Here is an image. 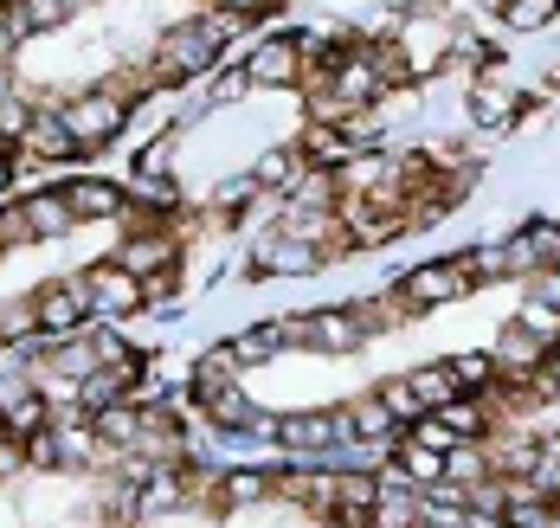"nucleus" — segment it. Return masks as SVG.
I'll return each mask as SVG.
<instances>
[{
  "instance_id": "6",
  "label": "nucleus",
  "mask_w": 560,
  "mask_h": 528,
  "mask_svg": "<svg viewBox=\"0 0 560 528\" xmlns=\"http://www.w3.org/2000/svg\"><path fill=\"white\" fill-rule=\"evenodd\" d=\"M361 336H368L361 309H316V316H310V349L348 354V349H361Z\"/></svg>"
},
{
  "instance_id": "25",
  "label": "nucleus",
  "mask_w": 560,
  "mask_h": 528,
  "mask_svg": "<svg viewBox=\"0 0 560 528\" xmlns=\"http://www.w3.org/2000/svg\"><path fill=\"white\" fill-rule=\"evenodd\" d=\"M445 367H451V380H457V394H483L497 361H490V354H457V361H445Z\"/></svg>"
},
{
  "instance_id": "23",
  "label": "nucleus",
  "mask_w": 560,
  "mask_h": 528,
  "mask_svg": "<svg viewBox=\"0 0 560 528\" xmlns=\"http://www.w3.org/2000/svg\"><path fill=\"white\" fill-rule=\"evenodd\" d=\"M278 349H290V342H283V322H265V329H245V336L232 342V354H238V361H271Z\"/></svg>"
},
{
  "instance_id": "42",
  "label": "nucleus",
  "mask_w": 560,
  "mask_h": 528,
  "mask_svg": "<svg viewBox=\"0 0 560 528\" xmlns=\"http://www.w3.org/2000/svg\"><path fill=\"white\" fill-rule=\"evenodd\" d=\"M26 394H33V387H26L20 374H0V412H13L20 400H26Z\"/></svg>"
},
{
  "instance_id": "35",
  "label": "nucleus",
  "mask_w": 560,
  "mask_h": 528,
  "mask_svg": "<svg viewBox=\"0 0 560 528\" xmlns=\"http://www.w3.org/2000/svg\"><path fill=\"white\" fill-rule=\"evenodd\" d=\"M26 465H33V470L58 465V432H46V425H39V432H26Z\"/></svg>"
},
{
  "instance_id": "37",
  "label": "nucleus",
  "mask_w": 560,
  "mask_h": 528,
  "mask_svg": "<svg viewBox=\"0 0 560 528\" xmlns=\"http://www.w3.org/2000/svg\"><path fill=\"white\" fill-rule=\"evenodd\" d=\"M26 104H20V97H0V142H20V136H26Z\"/></svg>"
},
{
  "instance_id": "15",
  "label": "nucleus",
  "mask_w": 560,
  "mask_h": 528,
  "mask_svg": "<svg viewBox=\"0 0 560 528\" xmlns=\"http://www.w3.org/2000/svg\"><path fill=\"white\" fill-rule=\"evenodd\" d=\"M116 265H122L129 278H155V271H168V238H129V245L116 251Z\"/></svg>"
},
{
  "instance_id": "4",
  "label": "nucleus",
  "mask_w": 560,
  "mask_h": 528,
  "mask_svg": "<svg viewBox=\"0 0 560 528\" xmlns=\"http://www.w3.org/2000/svg\"><path fill=\"white\" fill-rule=\"evenodd\" d=\"M84 316H91V291H84V278H71V284H46V291H39V329H46V336H71Z\"/></svg>"
},
{
  "instance_id": "39",
  "label": "nucleus",
  "mask_w": 560,
  "mask_h": 528,
  "mask_svg": "<svg viewBox=\"0 0 560 528\" xmlns=\"http://www.w3.org/2000/svg\"><path fill=\"white\" fill-rule=\"evenodd\" d=\"M265 490H271V483H265L258 470H238V477H225V496H232V503H258Z\"/></svg>"
},
{
  "instance_id": "22",
  "label": "nucleus",
  "mask_w": 560,
  "mask_h": 528,
  "mask_svg": "<svg viewBox=\"0 0 560 528\" xmlns=\"http://www.w3.org/2000/svg\"><path fill=\"white\" fill-rule=\"evenodd\" d=\"M7 13H13V26H20V33H39V26H58L71 7H65V0H13Z\"/></svg>"
},
{
  "instance_id": "13",
  "label": "nucleus",
  "mask_w": 560,
  "mask_h": 528,
  "mask_svg": "<svg viewBox=\"0 0 560 528\" xmlns=\"http://www.w3.org/2000/svg\"><path fill=\"white\" fill-rule=\"evenodd\" d=\"M399 477L412 483V490H432L439 477H445V451H432V445H399Z\"/></svg>"
},
{
  "instance_id": "3",
  "label": "nucleus",
  "mask_w": 560,
  "mask_h": 528,
  "mask_svg": "<svg viewBox=\"0 0 560 528\" xmlns=\"http://www.w3.org/2000/svg\"><path fill=\"white\" fill-rule=\"evenodd\" d=\"M213 52H220V39L194 20V26H174L168 39H162V71H155V84H174V78H187V71H200V64H213Z\"/></svg>"
},
{
  "instance_id": "31",
  "label": "nucleus",
  "mask_w": 560,
  "mask_h": 528,
  "mask_svg": "<svg viewBox=\"0 0 560 528\" xmlns=\"http://www.w3.org/2000/svg\"><path fill=\"white\" fill-rule=\"evenodd\" d=\"M522 245H528V258H535V265H560V226H548V220H541V226H528Z\"/></svg>"
},
{
  "instance_id": "11",
  "label": "nucleus",
  "mask_w": 560,
  "mask_h": 528,
  "mask_svg": "<svg viewBox=\"0 0 560 528\" xmlns=\"http://www.w3.org/2000/svg\"><path fill=\"white\" fill-rule=\"evenodd\" d=\"M26 226H33V238L71 233V226H78V213H71V200H65V193H33V200H26Z\"/></svg>"
},
{
  "instance_id": "32",
  "label": "nucleus",
  "mask_w": 560,
  "mask_h": 528,
  "mask_svg": "<svg viewBox=\"0 0 560 528\" xmlns=\"http://www.w3.org/2000/svg\"><path fill=\"white\" fill-rule=\"evenodd\" d=\"M252 175H258V187H283V180L296 175V149H271V155H265Z\"/></svg>"
},
{
  "instance_id": "1",
  "label": "nucleus",
  "mask_w": 560,
  "mask_h": 528,
  "mask_svg": "<svg viewBox=\"0 0 560 528\" xmlns=\"http://www.w3.org/2000/svg\"><path fill=\"white\" fill-rule=\"evenodd\" d=\"M457 291H470V278H464V258H439V265H419L412 278H399V303H412V309H439L451 303Z\"/></svg>"
},
{
  "instance_id": "44",
  "label": "nucleus",
  "mask_w": 560,
  "mask_h": 528,
  "mask_svg": "<svg viewBox=\"0 0 560 528\" xmlns=\"http://www.w3.org/2000/svg\"><path fill=\"white\" fill-rule=\"evenodd\" d=\"M225 7H258V0H225Z\"/></svg>"
},
{
  "instance_id": "40",
  "label": "nucleus",
  "mask_w": 560,
  "mask_h": 528,
  "mask_svg": "<svg viewBox=\"0 0 560 528\" xmlns=\"http://www.w3.org/2000/svg\"><path fill=\"white\" fill-rule=\"evenodd\" d=\"M245 91H252V71H225L220 84H213V104H238Z\"/></svg>"
},
{
  "instance_id": "41",
  "label": "nucleus",
  "mask_w": 560,
  "mask_h": 528,
  "mask_svg": "<svg viewBox=\"0 0 560 528\" xmlns=\"http://www.w3.org/2000/svg\"><path fill=\"white\" fill-rule=\"evenodd\" d=\"M252 193H258V175H245V180H225V187H220V207H245Z\"/></svg>"
},
{
  "instance_id": "30",
  "label": "nucleus",
  "mask_w": 560,
  "mask_h": 528,
  "mask_svg": "<svg viewBox=\"0 0 560 528\" xmlns=\"http://www.w3.org/2000/svg\"><path fill=\"white\" fill-rule=\"evenodd\" d=\"M374 400H381V407H387L393 419H425V412H419V394H412V380H387V387H381Z\"/></svg>"
},
{
  "instance_id": "18",
  "label": "nucleus",
  "mask_w": 560,
  "mask_h": 528,
  "mask_svg": "<svg viewBox=\"0 0 560 528\" xmlns=\"http://www.w3.org/2000/svg\"><path fill=\"white\" fill-rule=\"evenodd\" d=\"M541 354H548V342H535V336H528V329H515V322H509V329H503V342H497V361H503L509 374L535 367Z\"/></svg>"
},
{
  "instance_id": "24",
  "label": "nucleus",
  "mask_w": 560,
  "mask_h": 528,
  "mask_svg": "<svg viewBox=\"0 0 560 528\" xmlns=\"http://www.w3.org/2000/svg\"><path fill=\"white\" fill-rule=\"evenodd\" d=\"M470 117L483 122V129H503L509 122V91L503 84H477V91H470Z\"/></svg>"
},
{
  "instance_id": "26",
  "label": "nucleus",
  "mask_w": 560,
  "mask_h": 528,
  "mask_svg": "<svg viewBox=\"0 0 560 528\" xmlns=\"http://www.w3.org/2000/svg\"><path fill=\"white\" fill-rule=\"evenodd\" d=\"M33 329H39V303H26V296H20V303H7V309H0V342H26Z\"/></svg>"
},
{
  "instance_id": "29",
  "label": "nucleus",
  "mask_w": 560,
  "mask_h": 528,
  "mask_svg": "<svg viewBox=\"0 0 560 528\" xmlns=\"http://www.w3.org/2000/svg\"><path fill=\"white\" fill-rule=\"evenodd\" d=\"M560 0H509L503 13H509V26L515 33H535V26H548V13H555Z\"/></svg>"
},
{
  "instance_id": "43",
  "label": "nucleus",
  "mask_w": 560,
  "mask_h": 528,
  "mask_svg": "<svg viewBox=\"0 0 560 528\" xmlns=\"http://www.w3.org/2000/svg\"><path fill=\"white\" fill-rule=\"evenodd\" d=\"M7 187H13V168H7V162H0V193H7Z\"/></svg>"
},
{
  "instance_id": "21",
  "label": "nucleus",
  "mask_w": 560,
  "mask_h": 528,
  "mask_svg": "<svg viewBox=\"0 0 560 528\" xmlns=\"http://www.w3.org/2000/svg\"><path fill=\"white\" fill-rule=\"evenodd\" d=\"M348 432L368 438V445H381V438H393V412L381 407V400H361V407L348 412Z\"/></svg>"
},
{
  "instance_id": "36",
  "label": "nucleus",
  "mask_w": 560,
  "mask_h": 528,
  "mask_svg": "<svg viewBox=\"0 0 560 528\" xmlns=\"http://www.w3.org/2000/svg\"><path fill=\"white\" fill-rule=\"evenodd\" d=\"M470 265H477V278H509V271H515V258H509V245H483V251H477Z\"/></svg>"
},
{
  "instance_id": "28",
  "label": "nucleus",
  "mask_w": 560,
  "mask_h": 528,
  "mask_svg": "<svg viewBox=\"0 0 560 528\" xmlns=\"http://www.w3.org/2000/svg\"><path fill=\"white\" fill-rule=\"evenodd\" d=\"M445 419H451V432H457V438H483V432H490V419H483L477 400H451Z\"/></svg>"
},
{
  "instance_id": "16",
  "label": "nucleus",
  "mask_w": 560,
  "mask_h": 528,
  "mask_svg": "<svg viewBox=\"0 0 560 528\" xmlns=\"http://www.w3.org/2000/svg\"><path fill=\"white\" fill-rule=\"evenodd\" d=\"M412 380V394H419V412H445L457 400V380H451V367H419V374H406Z\"/></svg>"
},
{
  "instance_id": "8",
  "label": "nucleus",
  "mask_w": 560,
  "mask_h": 528,
  "mask_svg": "<svg viewBox=\"0 0 560 528\" xmlns=\"http://www.w3.org/2000/svg\"><path fill=\"white\" fill-rule=\"evenodd\" d=\"M258 258H265V265H271V271H278V278H303V271H323V251H316V245H303V238H265V245H258Z\"/></svg>"
},
{
  "instance_id": "20",
  "label": "nucleus",
  "mask_w": 560,
  "mask_h": 528,
  "mask_svg": "<svg viewBox=\"0 0 560 528\" xmlns=\"http://www.w3.org/2000/svg\"><path fill=\"white\" fill-rule=\"evenodd\" d=\"M232 367H238V354H232V349L200 354V367H194V387H200V400H207V394H220V387H232Z\"/></svg>"
},
{
  "instance_id": "9",
  "label": "nucleus",
  "mask_w": 560,
  "mask_h": 528,
  "mask_svg": "<svg viewBox=\"0 0 560 528\" xmlns=\"http://www.w3.org/2000/svg\"><path fill=\"white\" fill-rule=\"evenodd\" d=\"M296 39H271V46H258V59L245 64L252 71V84H296Z\"/></svg>"
},
{
  "instance_id": "19",
  "label": "nucleus",
  "mask_w": 560,
  "mask_h": 528,
  "mask_svg": "<svg viewBox=\"0 0 560 528\" xmlns=\"http://www.w3.org/2000/svg\"><path fill=\"white\" fill-rule=\"evenodd\" d=\"M20 142H33L39 155H71V149H78V142H71V129H65V117H52V110L26 122V136H20Z\"/></svg>"
},
{
  "instance_id": "7",
  "label": "nucleus",
  "mask_w": 560,
  "mask_h": 528,
  "mask_svg": "<svg viewBox=\"0 0 560 528\" xmlns=\"http://www.w3.org/2000/svg\"><path fill=\"white\" fill-rule=\"evenodd\" d=\"M136 367H142V361H116V367H91V374L78 380V400H84L91 412L116 407V400L129 394V380H136Z\"/></svg>"
},
{
  "instance_id": "38",
  "label": "nucleus",
  "mask_w": 560,
  "mask_h": 528,
  "mask_svg": "<svg viewBox=\"0 0 560 528\" xmlns=\"http://www.w3.org/2000/svg\"><path fill=\"white\" fill-rule=\"evenodd\" d=\"M97 451V438L84 432V425H71V432H58V458H71V465H84Z\"/></svg>"
},
{
  "instance_id": "27",
  "label": "nucleus",
  "mask_w": 560,
  "mask_h": 528,
  "mask_svg": "<svg viewBox=\"0 0 560 528\" xmlns=\"http://www.w3.org/2000/svg\"><path fill=\"white\" fill-rule=\"evenodd\" d=\"M97 432H104L110 445H136V432H142V419H136V412H129L122 400H116V407H104V412H97Z\"/></svg>"
},
{
  "instance_id": "33",
  "label": "nucleus",
  "mask_w": 560,
  "mask_h": 528,
  "mask_svg": "<svg viewBox=\"0 0 560 528\" xmlns=\"http://www.w3.org/2000/svg\"><path fill=\"white\" fill-rule=\"evenodd\" d=\"M412 445H432V451H451V445H464V438L451 432V419H412Z\"/></svg>"
},
{
  "instance_id": "12",
  "label": "nucleus",
  "mask_w": 560,
  "mask_h": 528,
  "mask_svg": "<svg viewBox=\"0 0 560 528\" xmlns=\"http://www.w3.org/2000/svg\"><path fill=\"white\" fill-rule=\"evenodd\" d=\"M207 412H213V432H245V425H258L265 412L252 407L238 387H220V394H207Z\"/></svg>"
},
{
  "instance_id": "14",
  "label": "nucleus",
  "mask_w": 560,
  "mask_h": 528,
  "mask_svg": "<svg viewBox=\"0 0 560 528\" xmlns=\"http://www.w3.org/2000/svg\"><path fill=\"white\" fill-rule=\"evenodd\" d=\"M381 71H374V59H341L336 64V91L348 97V104H368V97H381Z\"/></svg>"
},
{
  "instance_id": "5",
  "label": "nucleus",
  "mask_w": 560,
  "mask_h": 528,
  "mask_svg": "<svg viewBox=\"0 0 560 528\" xmlns=\"http://www.w3.org/2000/svg\"><path fill=\"white\" fill-rule=\"evenodd\" d=\"M84 291H91V309H97V316H129V309L142 303V278H129L122 265H110V271H91Z\"/></svg>"
},
{
  "instance_id": "34",
  "label": "nucleus",
  "mask_w": 560,
  "mask_h": 528,
  "mask_svg": "<svg viewBox=\"0 0 560 528\" xmlns=\"http://www.w3.org/2000/svg\"><path fill=\"white\" fill-rule=\"evenodd\" d=\"M39 425H46V407H39V394H26L20 407L7 412V432H20V438H26V432H39Z\"/></svg>"
},
{
  "instance_id": "2",
  "label": "nucleus",
  "mask_w": 560,
  "mask_h": 528,
  "mask_svg": "<svg viewBox=\"0 0 560 528\" xmlns=\"http://www.w3.org/2000/svg\"><path fill=\"white\" fill-rule=\"evenodd\" d=\"M58 117H65V129H71V142L84 149V142H110V136H122L129 110H122L116 97H104V91H91V97H78V104L58 110Z\"/></svg>"
},
{
  "instance_id": "10",
  "label": "nucleus",
  "mask_w": 560,
  "mask_h": 528,
  "mask_svg": "<svg viewBox=\"0 0 560 528\" xmlns=\"http://www.w3.org/2000/svg\"><path fill=\"white\" fill-rule=\"evenodd\" d=\"M65 200H71V213H78V220H110L116 207H122V193H116L110 180H71V187H65Z\"/></svg>"
},
{
  "instance_id": "17",
  "label": "nucleus",
  "mask_w": 560,
  "mask_h": 528,
  "mask_svg": "<svg viewBox=\"0 0 560 528\" xmlns=\"http://www.w3.org/2000/svg\"><path fill=\"white\" fill-rule=\"evenodd\" d=\"M515 329H528L535 342H548V349H555V342H560V303L528 296V303H522V316H515Z\"/></svg>"
}]
</instances>
